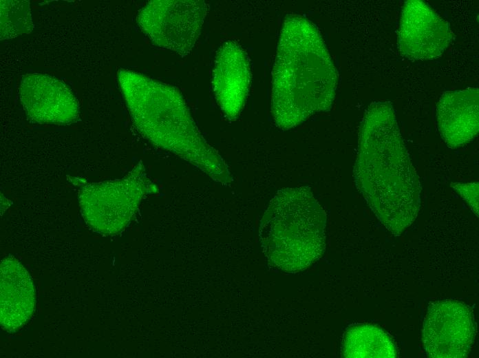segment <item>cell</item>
Here are the masks:
<instances>
[{
  "label": "cell",
  "mask_w": 479,
  "mask_h": 358,
  "mask_svg": "<svg viewBox=\"0 0 479 358\" xmlns=\"http://www.w3.org/2000/svg\"><path fill=\"white\" fill-rule=\"evenodd\" d=\"M354 178L380 222L400 235L416 220L421 187L390 101H374L363 118Z\"/></svg>",
  "instance_id": "cell-1"
},
{
  "label": "cell",
  "mask_w": 479,
  "mask_h": 358,
  "mask_svg": "<svg viewBox=\"0 0 479 358\" xmlns=\"http://www.w3.org/2000/svg\"><path fill=\"white\" fill-rule=\"evenodd\" d=\"M337 72L317 28L299 15L285 19L273 71L271 110L277 126L294 128L329 111Z\"/></svg>",
  "instance_id": "cell-2"
},
{
  "label": "cell",
  "mask_w": 479,
  "mask_h": 358,
  "mask_svg": "<svg viewBox=\"0 0 479 358\" xmlns=\"http://www.w3.org/2000/svg\"><path fill=\"white\" fill-rule=\"evenodd\" d=\"M118 79L132 120L145 138L215 182H232L228 167L204 139L176 88L125 69L119 70Z\"/></svg>",
  "instance_id": "cell-3"
},
{
  "label": "cell",
  "mask_w": 479,
  "mask_h": 358,
  "mask_svg": "<svg viewBox=\"0 0 479 358\" xmlns=\"http://www.w3.org/2000/svg\"><path fill=\"white\" fill-rule=\"evenodd\" d=\"M326 214L308 187L279 190L259 227L268 262L288 273L305 270L326 249Z\"/></svg>",
  "instance_id": "cell-4"
},
{
  "label": "cell",
  "mask_w": 479,
  "mask_h": 358,
  "mask_svg": "<svg viewBox=\"0 0 479 358\" xmlns=\"http://www.w3.org/2000/svg\"><path fill=\"white\" fill-rule=\"evenodd\" d=\"M158 190L139 162L120 179L83 185L78 193L81 213L95 231L116 233L129 222L142 198Z\"/></svg>",
  "instance_id": "cell-5"
},
{
  "label": "cell",
  "mask_w": 479,
  "mask_h": 358,
  "mask_svg": "<svg viewBox=\"0 0 479 358\" xmlns=\"http://www.w3.org/2000/svg\"><path fill=\"white\" fill-rule=\"evenodd\" d=\"M208 10L202 0H154L140 10L137 23L154 44L184 56L195 45Z\"/></svg>",
  "instance_id": "cell-6"
},
{
  "label": "cell",
  "mask_w": 479,
  "mask_h": 358,
  "mask_svg": "<svg viewBox=\"0 0 479 358\" xmlns=\"http://www.w3.org/2000/svg\"><path fill=\"white\" fill-rule=\"evenodd\" d=\"M476 333L474 316L469 306L457 300H440L429 306L424 319L423 347L429 357H467Z\"/></svg>",
  "instance_id": "cell-7"
},
{
  "label": "cell",
  "mask_w": 479,
  "mask_h": 358,
  "mask_svg": "<svg viewBox=\"0 0 479 358\" xmlns=\"http://www.w3.org/2000/svg\"><path fill=\"white\" fill-rule=\"evenodd\" d=\"M448 23L423 1L404 3L398 29L401 54L412 60H429L440 56L449 45Z\"/></svg>",
  "instance_id": "cell-8"
},
{
  "label": "cell",
  "mask_w": 479,
  "mask_h": 358,
  "mask_svg": "<svg viewBox=\"0 0 479 358\" xmlns=\"http://www.w3.org/2000/svg\"><path fill=\"white\" fill-rule=\"evenodd\" d=\"M20 100L32 120L39 123L70 124L79 115V105L61 81L43 74H28L21 78Z\"/></svg>",
  "instance_id": "cell-9"
},
{
  "label": "cell",
  "mask_w": 479,
  "mask_h": 358,
  "mask_svg": "<svg viewBox=\"0 0 479 358\" xmlns=\"http://www.w3.org/2000/svg\"><path fill=\"white\" fill-rule=\"evenodd\" d=\"M248 57L235 41L225 42L219 48L213 73V88L217 104L225 116L235 120L245 104L251 84Z\"/></svg>",
  "instance_id": "cell-10"
},
{
  "label": "cell",
  "mask_w": 479,
  "mask_h": 358,
  "mask_svg": "<svg viewBox=\"0 0 479 358\" xmlns=\"http://www.w3.org/2000/svg\"><path fill=\"white\" fill-rule=\"evenodd\" d=\"M479 92L477 87L449 91L440 98L436 119L440 134L451 148L471 141L479 130Z\"/></svg>",
  "instance_id": "cell-11"
},
{
  "label": "cell",
  "mask_w": 479,
  "mask_h": 358,
  "mask_svg": "<svg viewBox=\"0 0 479 358\" xmlns=\"http://www.w3.org/2000/svg\"><path fill=\"white\" fill-rule=\"evenodd\" d=\"M0 318L2 328L13 332L31 317L35 307L34 287L31 277L12 256L1 263Z\"/></svg>",
  "instance_id": "cell-12"
},
{
  "label": "cell",
  "mask_w": 479,
  "mask_h": 358,
  "mask_svg": "<svg viewBox=\"0 0 479 358\" xmlns=\"http://www.w3.org/2000/svg\"><path fill=\"white\" fill-rule=\"evenodd\" d=\"M341 357L345 358H395L396 345L381 328L371 324H355L344 333Z\"/></svg>",
  "instance_id": "cell-13"
},
{
  "label": "cell",
  "mask_w": 479,
  "mask_h": 358,
  "mask_svg": "<svg viewBox=\"0 0 479 358\" xmlns=\"http://www.w3.org/2000/svg\"><path fill=\"white\" fill-rule=\"evenodd\" d=\"M1 40L30 33L33 30L28 1H1Z\"/></svg>",
  "instance_id": "cell-14"
},
{
  "label": "cell",
  "mask_w": 479,
  "mask_h": 358,
  "mask_svg": "<svg viewBox=\"0 0 479 358\" xmlns=\"http://www.w3.org/2000/svg\"><path fill=\"white\" fill-rule=\"evenodd\" d=\"M451 186L469 203L473 213L478 217V183H452Z\"/></svg>",
  "instance_id": "cell-15"
}]
</instances>
